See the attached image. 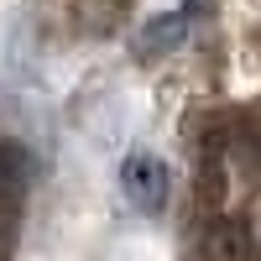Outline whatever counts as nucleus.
Instances as JSON below:
<instances>
[{"instance_id": "nucleus-4", "label": "nucleus", "mask_w": 261, "mask_h": 261, "mask_svg": "<svg viewBox=\"0 0 261 261\" xmlns=\"http://www.w3.org/2000/svg\"><path fill=\"white\" fill-rule=\"evenodd\" d=\"M32 183V157L16 141H0V204H16Z\"/></svg>"}, {"instance_id": "nucleus-1", "label": "nucleus", "mask_w": 261, "mask_h": 261, "mask_svg": "<svg viewBox=\"0 0 261 261\" xmlns=\"http://www.w3.org/2000/svg\"><path fill=\"white\" fill-rule=\"evenodd\" d=\"M167 162L162 157H151V151H130V157L120 162V193H125V204L130 209H141V214H157L167 204Z\"/></svg>"}, {"instance_id": "nucleus-2", "label": "nucleus", "mask_w": 261, "mask_h": 261, "mask_svg": "<svg viewBox=\"0 0 261 261\" xmlns=\"http://www.w3.org/2000/svg\"><path fill=\"white\" fill-rule=\"evenodd\" d=\"M204 261H256V241H251V230L246 225H235V220H214L204 230Z\"/></svg>"}, {"instance_id": "nucleus-3", "label": "nucleus", "mask_w": 261, "mask_h": 261, "mask_svg": "<svg viewBox=\"0 0 261 261\" xmlns=\"http://www.w3.org/2000/svg\"><path fill=\"white\" fill-rule=\"evenodd\" d=\"M188 37V16L183 11H167V16H151L146 27L136 32V53L141 58H167L178 42Z\"/></svg>"}]
</instances>
